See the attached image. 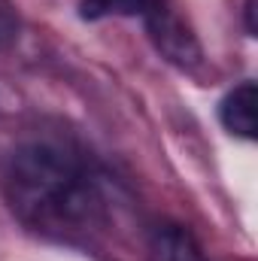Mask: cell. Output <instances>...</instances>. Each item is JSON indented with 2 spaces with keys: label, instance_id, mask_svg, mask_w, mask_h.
Masks as SVG:
<instances>
[{
  "label": "cell",
  "instance_id": "obj_1",
  "mask_svg": "<svg viewBox=\"0 0 258 261\" xmlns=\"http://www.w3.org/2000/svg\"><path fill=\"white\" fill-rule=\"evenodd\" d=\"M6 197L21 222L55 237L85 234L104 213L85 164L49 143H28L9 155Z\"/></svg>",
  "mask_w": 258,
  "mask_h": 261
},
{
  "label": "cell",
  "instance_id": "obj_2",
  "mask_svg": "<svg viewBox=\"0 0 258 261\" xmlns=\"http://www.w3.org/2000/svg\"><path fill=\"white\" fill-rule=\"evenodd\" d=\"M140 15L146 21V31L152 37L155 49L170 64L183 67V70H194L203 61V52H200V43H197L194 31L186 24V18L173 9L170 0H146Z\"/></svg>",
  "mask_w": 258,
  "mask_h": 261
},
{
  "label": "cell",
  "instance_id": "obj_3",
  "mask_svg": "<svg viewBox=\"0 0 258 261\" xmlns=\"http://www.w3.org/2000/svg\"><path fill=\"white\" fill-rule=\"evenodd\" d=\"M219 119L231 134H237L243 140H255L258 137V88L252 79L240 82L234 91H228L222 97Z\"/></svg>",
  "mask_w": 258,
  "mask_h": 261
},
{
  "label": "cell",
  "instance_id": "obj_4",
  "mask_svg": "<svg viewBox=\"0 0 258 261\" xmlns=\"http://www.w3.org/2000/svg\"><path fill=\"white\" fill-rule=\"evenodd\" d=\"M149 249L155 261H203L200 246L194 243V237L179 228V225H155L152 237H149Z\"/></svg>",
  "mask_w": 258,
  "mask_h": 261
},
{
  "label": "cell",
  "instance_id": "obj_5",
  "mask_svg": "<svg viewBox=\"0 0 258 261\" xmlns=\"http://www.w3.org/2000/svg\"><path fill=\"white\" fill-rule=\"evenodd\" d=\"M146 0H82V15L85 18H100V15H137L143 12Z\"/></svg>",
  "mask_w": 258,
  "mask_h": 261
},
{
  "label": "cell",
  "instance_id": "obj_6",
  "mask_svg": "<svg viewBox=\"0 0 258 261\" xmlns=\"http://www.w3.org/2000/svg\"><path fill=\"white\" fill-rule=\"evenodd\" d=\"M18 31H21V21L15 6L9 0H0V49H9L18 40Z\"/></svg>",
  "mask_w": 258,
  "mask_h": 261
},
{
  "label": "cell",
  "instance_id": "obj_7",
  "mask_svg": "<svg viewBox=\"0 0 258 261\" xmlns=\"http://www.w3.org/2000/svg\"><path fill=\"white\" fill-rule=\"evenodd\" d=\"M246 28L255 37V0H246Z\"/></svg>",
  "mask_w": 258,
  "mask_h": 261
}]
</instances>
